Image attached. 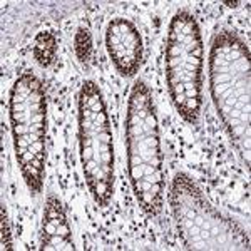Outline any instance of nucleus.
Masks as SVG:
<instances>
[{
	"label": "nucleus",
	"mask_w": 251,
	"mask_h": 251,
	"mask_svg": "<svg viewBox=\"0 0 251 251\" xmlns=\"http://www.w3.org/2000/svg\"><path fill=\"white\" fill-rule=\"evenodd\" d=\"M169 201L179 236L189 250H250L246 233L206 200L188 174H176Z\"/></svg>",
	"instance_id": "obj_5"
},
{
	"label": "nucleus",
	"mask_w": 251,
	"mask_h": 251,
	"mask_svg": "<svg viewBox=\"0 0 251 251\" xmlns=\"http://www.w3.org/2000/svg\"><path fill=\"white\" fill-rule=\"evenodd\" d=\"M106 49L121 75L132 77L137 74L143 64V39L131 20L117 17L107 24Z\"/></svg>",
	"instance_id": "obj_7"
},
{
	"label": "nucleus",
	"mask_w": 251,
	"mask_h": 251,
	"mask_svg": "<svg viewBox=\"0 0 251 251\" xmlns=\"http://www.w3.org/2000/svg\"><path fill=\"white\" fill-rule=\"evenodd\" d=\"M40 248L47 251H72L75 250L72 240V229L69 225L66 209L57 196L50 194L46 201L42 220V238Z\"/></svg>",
	"instance_id": "obj_8"
},
{
	"label": "nucleus",
	"mask_w": 251,
	"mask_h": 251,
	"mask_svg": "<svg viewBox=\"0 0 251 251\" xmlns=\"http://www.w3.org/2000/svg\"><path fill=\"white\" fill-rule=\"evenodd\" d=\"M126 148L129 177L137 203L146 214L156 216L164 203V161L156 106L151 91L143 80L136 82L129 94Z\"/></svg>",
	"instance_id": "obj_2"
},
{
	"label": "nucleus",
	"mask_w": 251,
	"mask_h": 251,
	"mask_svg": "<svg viewBox=\"0 0 251 251\" xmlns=\"http://www.w3.org/2000/svg\"><path fill=\"white\" fill-rule=\"evenodd\" d=\"M77 119L84 177L96 203L107 206L116 184L114 141L102 92L92 80L80 87Z\"/></svg>",
	"instance_id": "obj_6"
},
{
	"label": "nucleus",
	"mask_w": 251,
	"mask_h": 251,
	"mask_svg": "<svg viewBox=\"0 0 251 251\" xmlns=\"http://www.w3.org/2000/svg\"><path fill=\"white\" fill-rule=\"evenodd\" d=\"M209 91L238 154L250 166L251 60L246 44L234 32H220L211 44Z\"/></svg>",
	"instance_id": "obj_1"
},
{
	"label": "nucleus",
	"mask_w": 251,
	"mask_h": 251,
	"mask_svg": "<svg viewBox=\"0 0 251 251\" xmlns=\"http://www.w3.org/2000/svg\"><path fill=\"white\" fill-rule=\"evenodd\" d=\"M12 240H10V226L9 218H7L5 209L2 208V250H10Z\"/></svg>",
	"instance_id": "obj_10"
},
{
	"label": "nucleus",
	"mask_w": 251,
	"mask_h": 251,
	"mask_svg": "<svg viewBox=\"0 0 251 251\" xmlns=\"http://www.w3.org/2000/svg\"><path fill=\"white\" fill-rule=\"evenodd\" d=\"M35 57L42 66H49L52 62V57H54L55 52V39L52 37L50 34H40L37 40H35Z\"/></svg>",
	"instance_id": "obj_9"
},
{
	"label": "nucleus",
	"mask_w": 251,
	"mask_h": 251,
	"mask_svg": "<svg viewBox=\"0 0 251 251\" xmlns=\"http://www.w3.org/2000/svg\"><path fill=\"white\" fill-rule=\"evenodd\" d=\"M10 127L15 157L27 188L42 191L47 159V96L32 72L15 79L10 91Z\"/></svg>",
	"instance_id": "obj_3"
},
{
	"label": "nucleus",
	"mask_w": 251,
	"mask_h": 251,
	"mask_svg": "<svg viewBox=\"0 0 251 251\" xmlns=\"http://www.w3.org/2000/svg\"><path fill=\"white\" fill-rule=\"evenodd\" d=\"M203 37L193 14L179 10L171 19L164 50L166 80L176 112L196 124L203 106Z\"/></svg>",
	"instance_id": "obj_4"
}]
</instances>
